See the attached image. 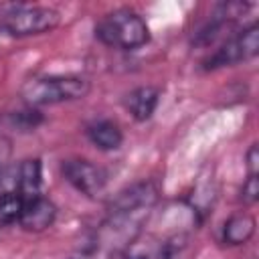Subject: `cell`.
I'll return each instance as SVG.
<instances>
[{
	"label": "cell",
	"instance_id": "6da1fadb",
	"mask_svg": "<svg viewBox=\"0 0 259 259\" xmlns=\"http://www.w3.org/2000/svg\"><path fill=\"white\" fill-rule=\"evenodd\" d=\"M160 200L156 180H140L119 190L107 204L105 217L81 241L69 259H119L140 239Z\"/></svg>",
	"mask_w": 259,
	"mask_h": 259
},
{
	"label": "cell",
	"instance_id": "7a4b0ae2",
	"mask_svg": "<svg viewBox=\"0 0 259 259\" xmlns=\"http://www.w3.org/2000/svg\"><path fill=\"white\" fill-rule=\"evenodd\" d=\"M91 91L89 79L81 75H38L22 83L20 99L26 107H47L87 97Z\"/></svg>",
	"mask_w": 259,
	"mask_h": 259
},
{
	"label": "cell",
	"instance_id": "3957f363",
	"mask_svg": "<svg viewBox=\"0 0 259 259\" xmlns=\"http://www.w3.org/2000/svg\"><path fill=\"white\" fill-rule=\"evenodd\" d=\"M95 38L119 51H136L150 42V26L146 18L134 8H115L99 18L95 24Z\"/></svg>",
	"mask_w": 259,
	"mask_h": 259
},
{
	"label": "cell",
	"instance_id": "277c9868",
	"mask_svg": "<svg viewBox=\"0 0 259 259\" xmlns=\"http://www.w3.org/2000/svg\"><path fill=\"white\" fill-rule=\"evenodd\" d=\"M61 22V12L51 6H36V4H18L8 8L0 16V26L8 36L26 38L38 36L55 30Z\"/></svg>",
	"mask_w": 259,
	"mask_h": 259
},
{
	"label": "cell",
	"instance_id": "5b68a950",
	"mask_svg": "<svg viewBox=\"0 0 259 259\" xmlns=\"http://www.w3.org/2000/svg\"><path fill=\"white\" fill-rule=\"evenodd\" d=\"M259 53V26L255 22L243 26L241 30H235L231 36H227L204 61V71H217L225 67H233L245 61L255 59Z\"/></svg>",
	"mask_w": 259,
	"mask_h": 259
},
{
	"label": "cell",
	"instance_id": "8992f818",
	"mask_svg": "<svg viewBox=\"0 0 259 259\" xmlns=\"http://www.w3.org/2000/svg\"><path fill=\"white\" fill-rule=\"evenodd\" d=\"M63 178L83 196L99 198L107 188V172L85 158H67L61 164Z\"/></svg>",
	"mask_w": 259,
	"mask_h": 259
},
{
	"label": "cell",
	"instance_id": "52a82bcc",
	"mask_svg": "<svg viewBox=\"0 0 259 259\" xmlns=\"http://www.w3.org/2000/svg\"><path fill=\"white\" fill-rule=\"evenodd\" d=\"M57 214H59L57 204L49 196L36 194V196L24 198V208L18 225L28 233H42L55 225Z\"/></svg>",
	"mask_w": 259,
	"mask_h": 259
},
{
	"label": "cell",
	"instance_id": "ba28073f",
	"mask_svg": "<svg viewBox=\"0 0 259 259\" xmlns=\"http://www.w3.org/2000/svg\"><path fill=\"white\" fill-rule=\"evenodd\" d=\"M162 91L156 85H140L136 89H132L130 93H125L123 97V107L127 109V113L136 119V121H148L154 111L158 109Z\"/></svg>",
	"mask_w": 259,
	"mask_h": 259
},
{
	"label": "cell",
	"instance_id": "9c48e42d",
	"mask_svg": "<svg viewBox=\"0 0 259 259\" xmlns=\"http://www.w3.org/2000/svg\"><path fill=\"white\" fill-rule=\"evenodd\" d=\"M87 140L101 152H113L119 150L123 144V130L119 127L117 121L109 117H97L87 123L85 127Z\"/></svg>",
	"mask_w": 259,
	"mask_h": 259
},
{
	"label": "cell",
	"instance_id": "30bf717a",
	"mask_svg": "<svg viewBox=\"0 0 259 259\" xmlns=\"http://www.w3.org/2000/svg\"><path fill=\"white\" fill-rule=\"evenodd\" d=\"M255 231H257L255 217L247 210H237L225 221L221 239L229 247H241V245H247L255 237Z\"/></svg>",
	"mask_w": 259,
	"mask_h": 259
},
{
	"label": "cell",
	"instance_id": "8fae6325",
	"mask_svg": "<svg viewBox=\"0 0 259 259\" xmlns=\"http://www.w3.org/2000/svg\"><path fill=\"white\" fill-rule=\"evenodd\" d=\"M18 174V192L24 198L40 194L42 186V162L38 158H26L20 164H16Z\"/></svg>",
	"mask_w": 259,
	"mask_h": 259
},
{
	"label": "cell",
	"instance_id": "7c38bea8",
	"mask_svg": "<svg viewBox=\"0 0 259 259\" xmlns=\"http://www.w3.org/2000/svg\"><path fill=\"white\" fill-rule=\"evenodd\" d=\"M42 121H45V115H42L38 109L26 107V105H24L22 109L4 113L2 119H0V123H2L4 127L14 130V132H20V134H24V132H34Z\"/></svg>",
	"mask_w": 259,
	"mask_h": 259
},
{
	"label": "cell",
	"instance_id": "4fadbf2b",
	"mask_svg": "<svg viewBox=\"0 0 259 259\" xmlns=\"http://www.w3.org/2000/svg\"><path fill=\"white\" fill-rule=\"evenodd\" d=\"M24 208V196L20 192H8L0 196V227L18 225Z\"/></svg>",
	"mask_w": 259,
	"mask_h": 259
},
{
	"label": "cell",
	"instance_id": "5bb4252c",
	"mask_svg": "<svg viewBox=\"0 0 259 259\" xmlns=\"http://www.w3.org/2000/svg\"><path fill=\"white\" fill-rule=\"evenodd\" d=\"M121 259H168L166 243L164 241H148V243H134Z\"/></svg>",
	"mask_w": 259,
	"mask_h": 259
},
{
	"label": "cell",
	"instance_id": "9a60e30c",
	"mask_svg": "<svg viewBox=\"0 0 259 259\" xmlns=\"http://www.w3.org/2000/svg\"><path fill=\"white\" fill-rule=\"evenodd\" d=\"M168 259H194L192 239L188 233H174L172 237L164 239Z\"/></svg>",
	"mask_w": 259,
	"mask_h": 259
},
{
	"label": "cell",
	"instance_id": "2e32d148",
	"mask_svg": "<svg viewBox=\"0 0 259 259\" xmlns=\"http://www.w3.org/2000/svg\"><path fill=\"white\" fill-rule=\"evenodd\" d=\"M239 198L245 204H255L259 200V174H247V178L241 186Z\"/></svg>",
	"mask_w": 259,
	"mask_h": 259
},
{
	"label": "cell",
	"instance_id": "e0dca14e",
	"mask_svg": "<svg viewBox=\"0 0 259 259\" xmlns=\"http://www.w3.org/2000/svg\"><path fill=\"white\" fill-rule=\"evenodd\" d=\"M245 162H247V174H259V150L257 144H251L247 154H245Z\"/></svg>",
	"mask_w": 259,
	"mask_h": 259
},
{
	"label": "cell",
	"instance_id": "ac0fdd59",
	"mask_svg": "<svg viewBox=\"0 0 259 259\" xmlns=\"http://www.w3.org/2000/svg\"><path fill=\"white\" fill-rule=\"evenodd\" d=\"M10 154H12V144L6 136L0 134V170H4L10 162Z\"/></svg>",
	"mask_w": 259,
	"mask_h": 259
}]
</instances>
